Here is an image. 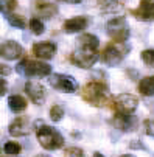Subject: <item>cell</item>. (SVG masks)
Returning a JSON list of instances; mask_svg holds the SVG:
<instances>
[{
	"label": "cell",
	"instance_id": "cell-27",
	"mask_svg": "<svg viewBox=\"0 0 154 157\" xmlns=\"http://www.w3.org/2000/svg\"><path fill=\"white\" fill-rule=\"evenodd\" d=\"M143 126H145V132H146V136L154 139V118H148V120H145Z\"/></svg>",
	"mask_w": 154,
	"mask_h": 157
},
{
	"label": "cell",
	"instance_id": "cell-13",
	"mask_svg": "<svg viewBox=\"0 0 154 157\" xmlns=\"http://www.w3.org/2000/svg\"><path fill=\"white\" fill-rule=\"evenodd\" d=\"M8 132H10V136H13V137L28 136V132H30V120H28V117H17V118H14L10 123V126H8Z\"/></svg>",
	"mask_w": 154,
	"mask_h": 157
},
{
	"label": "cell",
	"instance_id": "cell-24",
	"mask_svg": "<svg viewBox=\"0 0 154 157\" xmlns=\"http://www.w3.org/2000/svg\"><path fill=\"white\" fill-rule=\"evenodd\" d=\"M3 151H5V154L17 155V154H20L22 146H20L17 142H6V143H5V146H3Z\"/></svg>",
	"mask_w": 154,
	"mask_h": 157
},
{
	"label": "cell",
	"instance_id": "cell-14",
	"mask_svg": "<svg viewBox=\"0 0 154 157\" xmlns=\"http://www.w3.org/2000/svg\"><path fill=\"white\" fill-rule=\"evenodd\" d=\"M131 13L140 20H152L154 19V2H146V0H143V2L139 3V8L133 10Z\"/></svg>",
	"mask_w": 154,
	"mask_h": 157
},
{
	"label": "cell",
	"instance_id": "cell-26",
	"mask_svg": "<svg viewBox=\"0 0 154 157\" xmlns=\"http://www.w3.org/2000/svg\"><path fill=\"white\" fill-rule=\"evenodd\" d=\"M142 61L148 65V67H154V48L151 50H143L142 52Z\"/></svg>",
	"mask_w": 154,
	"mask_h": 157
},
{
	"label": "cell",
	"instance_id": "cell-33",
	"mask_svg": "<svg viewBox=\"0 0 154 157\" xmlns=\"http://www.w3.org/2000/svg\"><path fill=\"white\" fill-rule=\"evenodd\" d=\"M121 157H136V155H133V154H126V155H121Z\"/></svg>",
	"mask_w": 154,
	"mask_h": 157
},
{
	"label": "cell",
	"instance_id": "cell-10",
	"mask_svg": "<svg viewBox=\"0 0 154 157\" xmlns=\"http://www.w3.org/2000/svg\"><path fill=\"white\" fill-rule=\"evenodd\" d=\"M25 92H27V95L30 97V100H31L34 104H37V106L44 104V101H45V97H47L45 87H44L40 82H37V81H28V82L25 84Z\"/></svg>",
	"mask_w": 154,
	"mask_h": 157
},
{
	"label": "cell",
	"instance_id": "cell-17",
	"mask_svg": "<svg viewBox=\"0 0 154 157\" xmlns=\"http://www.w3.org/2000/svg\"><path fill=\"white\" fill-rule=\"evenodd\" d=\"M139 92L145 97L154 95V76H145L139 82Z\"/></svg>",
	"mask_w": 154,
	"mask_h": 157
},
{
	"label": "cell",
	"instance_id": "cell-32",
	"mask_svg": "<svg viewBox=\"0 0 154 157\" xmlns=\"http://www.w3.org/2000/svg\"><path fill=\"white\" fill-rule=\"evenodd\" d=\"M34 157H50V155H45V154H39V155H34Z\"/></svg>",
	"mask_w": 154,
	"mask_h": 157
},
{
	"label": "cell",
	"instance_id": "cell-31",
	"mask_svg": "<svg viewBox=\"0 0 154 157\" xmlns=\"http://www.w3.org/2000/svg\"><path fill=\"white\" fill-rule=\"evenodd\" d=\"M94 157H104V155H101L100 152H95V154H94Z\"/></svg>",
	"mask_w": 154,
	"mask_h": 157
},
{
	"label": "cell",
	"instance_id": "cell-23",
	"mask_svg": "<svg viewBox=\"0 0 154 157\" xmlns=\"http://www.w3.org/2000/svg\"><path fill=\"white\" fill-rule=\"evenodd\" d=\"M17 6V2L16 0H0V11L5 13L6 16L11 14Z\"/></svg>",
	"mask_w": 154,
	"mask_h": 157
},
{
	"label": "cell",
	"instance_id": "cell-30",
	"mask_svg": "<svg viewBox=\"0 0 154 157\" xmlns=\"http://www.w3.org/2000/svg\"><path fill=\"white\" fill-rule=\"evenodd\" d=\"M6 90H8V82H6V79L0 76V97H3L6 94Z\"/></svg>",
	"mask_w": 154,
	"mask_h": 157
},
{
	"label": "cell",
	"instance_id": "cell-8",
	"mask_svg": "<svg viewBox=\"0 0 154 157\" xmlns=\"http://www.w3.org/2000/svg\"><path fill=\"white\" fill-rule=\"evenodd\" d=\"M48 84L56 89V90L65 92V94H73L78 90V81L72 75H64V73H53L48 78Z\"/></svg>",
	"mask_w": 154,
	"mask_h": 157
},
{
	"label": "cell",
	"instance_id": "cell-4",
	"mask_svg": "<svg viewBox=\"0 0 154 157\" xmlns=\"http://www.w3.org/2000/svg\"><path fill=\"white\" fill-rule=\"evenodd\" d=\"M36 137H37L40 146L47 151L59 149L64 145L62 134L56 128H52V126H47V124H40L36 129Z\"/></svg>",
	"mask_w": 154,
	"mask_h": 157
},
{
	"label": "cell",
	"instance_id": "cell-3",
	"mask_svg": "<svg viewBox=\"0 0 154 157\" xmlns=\"http://www.w3.org/2000/svg\"><path fill=\"white\" fill-rule=\"evenodd\" d=\"M16 72L27 78H45L50 76L52 67L47 62H42L37 59H22L16 65Z\"/></svg>",
	"mask_w": 154,
	"mask_h": 157
},
{
	"label": "cell",
	"instance_id": "cell-25",
	"mask_svg": "<svg viewBox=\"0 0 154 157\" xmlns=\"http://www.w3.org/2000/svg\"><path fill=\"white\" fill-rule=\"evenodd\" d=\"M64 157H86L84 151L78 146H70L64 151Z\"/></svg>",
	"mask_w": 154,
	"mask_h": 157
},
{
	"label": "cell",
	"instance_id": "cell-22",
	"mask_svg": "<svg viewBox=\"0 0 154 157\" xmlns=\"http://www.w3.org/2000/svg\"><path fill=\"white\" fill-rule=\"evenodd\" d=\"M62 117H64V107L61 104L52 106V109H50V118H52V121L58 123V121L62 120Z\"/></svg>",
	"mask_w": 154,
	"mask_h": 157
},
{
	"label": "cell",
	"instance_id": "cell-18",
	"mask_svg": "<svg viewBox=\"0 0 154 157\" xmlns=\"http://www.w3.org/2000/svg\"><path fill=\"white\" fill-rule=\"evenodd\" d=\"M115 126L121 131H134L136 128V118L134 115L129 117H115Z\"/></svg>",
	"mask_w": 154,
	"mask_h": 157
},
{
	"label": "cell",
	"instance_id": "cell-21",
	"mask_svg": "<svg viewBox=\"0 0 154 157\" xmlns=\"http://www.w3.org/2000/svg\"><path fill=\"white\" fill-rule=\"evenodd\" d=\"M28 25H30L31 33H33V34H36V36H39V34H42L44 31H45V27H44V22H42L40 19H37V17H31Z\"/></svg>",
	"mask_w": 154,
	"mask_h": 157
},
{
	"label": "cell",
	"instance_id": "cell-2",
	"mask_svg": "<svg viewBox=\"0 0 154 157\" xmlns=\"http://www.w3.org/2000/svg\"><path fill=\"white\" fill-rule=\"evenodd\" d=\"M81 97L84 101H87L89 104L100 107L104 106L111 97L109 94V87L104 82L100 81H90V82H86L83 86V90H81Z\"/></svg>",
	"mask_w": 154,
	"mask_h": 157
},
{
	"label": "cell",
	"instance_id": "cell-9",
	"mask_svg": "<svg viewBox=\"0 0 154 157\" xmlns=\"http://www.w3.org/2000/svg\"><path fill=\"white\" fill-rule=\"evenodd\" d=\"M24 47L17 44L16 40H6L3 44H0V56L6 61H14L24 56Z\"/></svg>",
	"mask_w": 154,
	"mask_h": 157
},
{
	"label": "cell",
	"instance_id": "cell-5",
	"mask_svg": "<svg viewBox=\"0 0 154 157\" xmlns=\"http://www.w3.org/2000/svg\"><path fill=\"white\" fill-rule=\"evenodd\" d=\"M139 98L131 94H121L115 97L111 103V107L114 110L115 117H129L133 115L139 107Z\"/></svg>",
	"mask_w": 154,
	"mask_h": 157
},
{
	"label": "cell",
	"instance_id": "cell-12",
	"mask_svg": "<svg viewBox=\"0 0 154 157\" xmlns=\"http://www.w3.org/2000/svg\"><path fill=\"white\" fill-rule=\"evenodd\" d=\"M33 55L37 58V61L40 59H52L56 55V44L55 42H36L33 45Z\"/></svg>",
	"mask_w": 154,
	"mask_h": 157
},
{
	"label": "cell",
	"instance_id": "cell-19",
	"mask_svg": "<svg viewBox=\"0 0 154 157\" xmlns=\"http://www.w3.org/2000/svg\"><path fill=\"white\" fill-rule=\"evenodd\" d=\"M100 10L104 13H117L123 10V2H98Z\"/></svg>",
	"mask_w": 154,
	"mask_h": 157
},
{
	"label": "cell",
	"instance_id": "cell-34",
	"mask_svg": "<svg viewBox=\"0 0 154 157\" xmlns=\"http://www.w3.org/2000/svg\"><path fill=\"white\" fill-rule=\"evenodd\" d=\"M0 151H2V148H0Z\"/></svg>",
	"mask_w": 154,
	"mask_h": 157
},
{
	"label": "cell",
	"instance_id": "cell-11",
	"mask_svg": "<svg viewBox=\"0 0 154 157\" xmlns=\"http://www.w3.org/2000/svg\"><path fill=\"white\" fill-rule=\"evenodd\" d=\"M90 24V19L86 16H76V17H70L64 22L62 30L67 34H73V33H81L83 30L87 28V25Z\"/></svg>",
	"mask_w": 154,
	"mask_h": 157
},
{
	"label": "cell",
	"instance_id": "cell-7",
	"mask_svg": "<svg viewBox=\"0 0 154 157\" xmlns=\"http://www.w3.org/2000/svg\"><path fill=\"white\" fill-rule=\"evenodd\" d=\"M126 53H128V48L123 45V44H114V42H111L101 52V59H103V62L106 65L115 67V65H118L125 59Z\"/></svg>",
	"mask_w": 154,
	"mask_h": 157
},
{
	"label": "cell",
	"instance_id": "cell-29",
	"mask_svg": "<svg viewBox=\"0 0 154 157\" xmlns=\"http://www.w3.org/2000/svg\"><path fill=\"white\" fill-rule=\"evenodd\" d=\"M11 72H13V69H11L10 65L0 64V75H2V76H8V75H11Z\"/></svg>",
	"mask_w": 154,
	"mask_h": 157
},
{
	"label": "cell",
	"instance_id": "cell-15",
	"mask_svg": "<svg viewBox=\"0 0 154 157\" xmlns=\"http://www.w3.org/2000/svg\"><path fill=\"white\" fill-rule=\"evenodd\" d=\"M34 11L42 19H52L58 13V6L55 3H52V2H36L34 3Z\"/></svg>",
	"mask_w": 154,
	"mask_h": 157
},
{
	"label": "cell",
	"instance_id": "cell-6",
	"mask_svg": "<svg viewBox=\"0 0 154 157\" xmlns=\"http://www.w3.org/2000/svg\"><path fill=\"white\" fill-rule=\"evenodd\" d=\"M106 33L114 44H125L129 39V24L125 17H114L106 24Z\"/></svg>",
	"mask_w": 154,
	"mask_h": 157
},
{
	"label": "cell",
	"instance_id": "cell-1",
	"mask_svg": "<svg viewBox=\"0 0 154 157\" xmlns=\"http://www.w3.org/2000/svg\"><path fill=\"white\" fill-rule=\"evenodd\" d=\"M100 39L90 33H84L76 40V50L72 55V62L81 69H90L98 59Z\"/></svg>",
	"mask_w": 154,
	"mask_h": 157
},
{
	"label": "cell",
	"instance_id": "cell-20",
	"mask_svg": "<svg viewBox=\"0 0 154 157\" xmlns=\"http://www.w3.org/2000/svg\"><path fill=\"white\" fill-rule=\"evenodd\" d=\"M6 19H8V22H10V25L11 27H16V28H20V30H24L25 27H27V22H25V19L22 17V16H19V14H8L6 16Z\"/></svg>",
	"mask_w": 154,
	"mask_h": 157
},
{
	"label": "cell",
	"instance_id": "cell-16",
	"mask_svg": "<svg viewBox=\"0 0 154 157\" xmlns=\"http://www.w3.org/2000/svg\"><path fill=\"white\" fill-rule=\"evenodd\" d=\"M27 100L22 95H11L8 98V107L14 112V114H19V112H24L27 109Z\"/></svg>",
	"mask_w": 154,
	"mask_h": 157
},
{
	"label": "cell",
	"instance_id": "cell-28",
	"mask_svg": "<svg viewBox=\"0 0 154 157\" xmlns=\"http://www.w3.org/2000/svg\"><path fill=\"white\" fill-rule=\"evenodd\" d=\"M129 148H131V149H142V151H146V149H148L140 140H133V142L129 143Z\"/></svg>",
	"mask_w": 154,
	"mask_h": 157
}]
</instances>
